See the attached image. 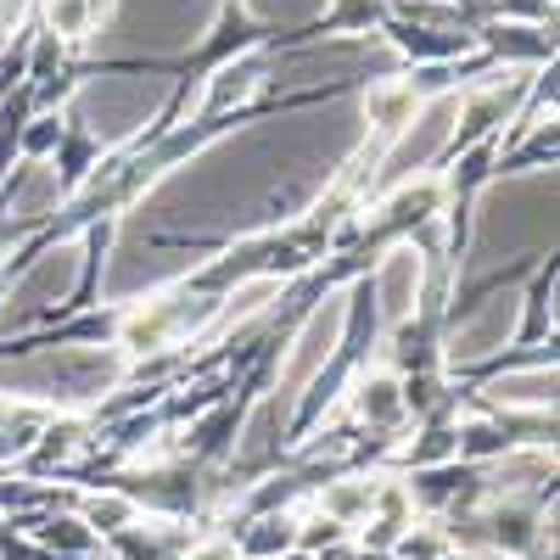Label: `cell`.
<instances>
[{
	"instance_id": "obj_1",
	"label": "cell",
	"mask_w": 560,
	"mask_h": 560,
	"mask_svg": "<svg viewBox=\"0 0 560 560\" xmlns=\"http://www.w3.org/2000/svg\"><path fill=\"white\" fill-rule=\"evenodd\" d=\"M342 319H348V303H342V298H331V303L308 319V331L298 337V353L287 359V387H303L314 370L331 359V348H337V337H342Z\"/></svg>"
},
{
	"instance_id": "obj_2",
	"label": "cell",
	"mask_w": 560,
	"mask_h": 560,
	"mask_svg": "<svg viewBox=\"0 0 560 560\" xmlns=\"http://www.w3.org/2000/svg\"><path fill=\"white\" fill-rule=\"evenodd\" d=\"M415 287H420V253L398 247L387 258V269H382V314L387 319H404L409 303H415Z\"/></svg>"
},
{
	"instance_id": "obj_3",
	"label": "cell",
	"mask_w": 560,
	"mask_h": 560,
	"mask_svg": "<svg viewBox=\"0 0 560 560\" xmlns=\"http://www.w3.org/2000/svg\"><path fill=\"white\" fill-rule=\"evenodd\" d=\"M510 325H516V292L510 298H493V308L477 319V325H465V331L454 337V359H477V353H488Z\"/></svg>"
},
{
	"instance_id": "obj_4",
	"label": "cell",
	"mask_w": 560,
	"mask_h": 560,
	"mask_svg": "<svg viewBox=\"0 0 560 560\" xmlns=\"http://www.w3.org/2000/svg\"><path fill=\"white\" fill-rule=\"evenodd\" d=\"M549 393H555V376H549V370H538V376H516V382H499V387H493L499 404H544Z\"/></svg>"
},
{
	"instance_id": "obj_5",
	"label": "cell",
	"mask_w": 560,
	"mask_h": 560,
	"mask_svg": "<svg viewBox=\"0 0 560 560\" xmlns=\"http://www.w3.org/2000/svg\"><path fill=\"white\" fill-rule=\"evenodd\" d=\"M292 560H308V555H292Z\"/></svg>"
}]
</instances>
